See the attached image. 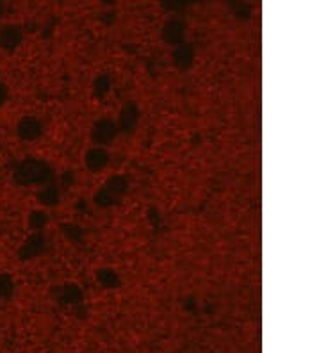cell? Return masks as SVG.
<instances>
[{
	"mask_svg": "<svg viewBox=\"0 0 321 353\" xmlns=\"http://www.w3.org/2000/svg\"><path fill=\"white\" fill-rule=\"evenodd\" d=\"M13 180L18 186H34L40 188L43 184L54 180L52 168L47 161L38 157H27L16 165L13 171Z\"/></svg>",
	"mask_w": 321,
	"mask_h": 353,
	"instance_id": "obj_1",
	"label": "cell"
},
{
	"mask_svg": "<svg viewBox=\"0 0 321 353\" xmlns=\"http://www.w3.org/2000/svg\"><path fill=\"white\" fill-rule=\"evenodd\" d=\"M120 129L116 123L115 118L111 117H100L91 123L89 127V141L95 147L111 148L112 145L120 138Z\"/></svg>",
	"mask_w": 321,
	"mask_h": 353,
	"instance_id": "obj_2",
	"label": "cell"
},
{
	"mask_svg": "<svg viewBox=\"0 0 321 353\" xmlns=\"http://www.w3.org/2000/svg\"><path fill=\"white\" fill-rule=\"evenodd\" d=\"M187 36H189L187 22L184 19H180L178 14H169L159 29L160 41H163L166 47H169V49H175V47L182 45V43L189 41Z\"/></svg>",
	"mask_w": 321,
	"mask_h": 353,
	"instance_id": "obj_3",
	"label": "cell"
},
{
	"mask_svg": "<svg viewBox=\"0 0 321 353\" xmlns=\"http://www.w3.org/2000/svg\"><path fill=\"white\" fill-rule=\"evenodd\" d=\"M47 250H49V239H47V234L29 232V236L23 239L22 245L18 246V250H16L18 260H22V263H32V260L43 257V255L47 254Z\"/></svg>",
	"mask_w": 321,
	"mask_h": 353,
	"instance_id": "obj_4",
	"label": "cell"
},
{
	"mask_svg": "<svg viewBox=\"0 0 321 353\" xmlns=\"http://www.w3.org/2000/svg\"><path fill=\"white\" fill-rule=\"evenodd\" d=\"M14 134L22 143H36L45 136V121L36 114H23L14 125Z\"/></svg>",
	"mask_w": 321,
	"mask_h": 353,
	"instance_id": "obj_5",
	"label": "cell"
},
{
	"mask_svg": "<svg viewBox=\"0 0 321 353\" xmlns=\"http://www.w3.org/2000/svg\"><path fill=\"white\" fill-rule=\"evenodd\" d=\"M111 150L109 148L95 147V145H89L88 148L82 154V166L84 170L91 175L104 173V171L109 168L111 165Z\"/></svg>",
	"mask_w": 321,
	"mask_h": 353,
	"instance_id": "obj_6",
	"label": "cell"
},
{
	"mask_svg": "<svg viewBox=\"0 0 321 353\" xmlns=\"http://www.w3.org/2000/svg\"><path fill=\"white\" fill-rule=\"evenodd\" d=\"M23 40H25V29L20 23L8 22L0 25V50L2 52L13 54L23 45Z\"/></svg>",
	"mask_w": 321,
	"mask_h": 353,
	"instance_id": "obj_7",
	"label": "cell"
},
{
	"mask_svg": "<svg viewBox=\"0 0 321 353\" xmlns=\"http://www.w3.org/2000/svg\"><path fill=\"white\" fill-rule=\"evenodd\" d=\"M120 129V134H134L141 121V109L136 102L123 104L118 111V117L115 118Z\"/></svg>",
	"mask_w": 321,
	"mask_h": 353,
	"instance_id": "obj_8",
	"label": "cell"
},
{
	"mask_svg": "<svg viewBox=\"0 0 321 353\" xmlns=\"http://www.w3.org/2000/svg\"><path fill=\"white\" fill-rule=\"evenodd\" d=\"M56 302L67 307H77L84 302V289L73 280L64 282L61 286H56Z\"/></svg>",
	"mask_w": 321,
	"mask_h": 353,
	"instance_id": "obj_9",
	"label": "cell"
},
{
	"mask_svg": "<svg viewBox=\"0 0 321 353\" xmlns=\"http://www.w3.org/2000/svg\"><path fill=\"white\" fill-rule=\"evenodd\" d=\"M196 63V49L191 41H186L182 45L171 49V64L178 72H189Z\"/></svg>",
	"mask_w": 321,
	"mask_h": 353,
	"instance_id": "obj_10",
	"label": "cell"
},
{
	"mask_svg": "<svg viewBox=\"0 0 321 353\" xmlns=\"http://www.w3.org/2000/svg\"><path fill=\"white\" fill-rule=\"evenodd\" d=\"M34 198L38 202V207L41 209H54V207H58L62 200V189L58 182H49V184H43L40 188H36L34 193Z\"/></svg>",
	"mask_w": 321,
	"mask_h": 353,
	"instance_id": "obj_11",
	"label": "cell"
},
{
	"mask_svg": "<svg viewBox=\"0 0 321 353\" xmlns=\"http://www.w3.org/2000/svg\"><path fill=\"white\" fill-rule=\"evenodd\" d=\"M95 282L106 291H116L121 287V275L120 271L112 266H100L95 269Z\"/></svg>",
	"mask_w": 321,
	"mask_h": 353,
	"instance_id": "obj_12",
	"label": "cell"
},
{
	"mask_svg": "<svg viewBox=\"0 0 321 353\" xmlns=\"http://www.w3.org/2000/svg\"><path fill=\"white\" fill-rule=\"evenodd\" d=\"M25 223L31 234L45 232L50 225V212L47 209H41V207L31 209L29 210V215H27Z\"/></svg>",
	"mask_w": 321,
	"mask_h": 353,
	"instance_id": "obj_13",
	"label": "cell"
},
{
	"mask_svg": "<svg viewBox=\"0 0 321 353\" xmlns=\"http://www.w3.org/2000/svg\"><path fill=\"white\" fill-rule=\"evenodd\" d=\"M104 186H106L107 189L111 193H115L116 197L120 198V200H123V197L129 193V188H130V180L127 175L123 173H112L109 175L106 180H104Z\"/></svg>",
	"mask_w": 321,
	"mask_h": 353,
	"instance_id": "obj_14",
	"label": "cell"
},
{
	"mask_svg": "<svg viewBox=\"0 0 321 353\" xmlns=\"http://www.w3.org/2000/svg\"><path fill=\"white\" fill-rule=\"evenodd\" d=\"M91 200H93L95 207H98V209H102V210L112 209V207H116L121 202L120 198L116 197L115 193L109 191L104 184L93 193V198H91Z\"/></svg>",
	"mask_w": 321,
	"mask_h": 353,
	"instance_id": "obj_15",
	"label": "cell"
},
{
	"mask_svg": "<svg viewBox=\"0 0 321 353\" xmlns=\"http://www.w3.org/2000/svg\"><path fill=\"white\" fill-rule=\"evenodd\" d=\"M59 230H61L62 237L67 241L73 243V245H79L84 239V228H82V225L75 223V221H64V223H61Z\"/></svg>",
	"mask_w": 321,
	"mask_h": 353,
	"instance_id": "obj_16",
	"label": "cell"
},
{
	"mask_svg": "<svg viewBox=\"0 0 321 353\" xmlns=\"http://www.w3.org/2000/svg\"><path fill=\"white\" fill-rule=\"evenodd\" d=\"M16 293V280L9 271H0V302L13 300Z\"/></svg>",
	"mask_w": 321,
	"mask_h": 353,
	"instance_id": "obj_17",
	"label": "cell"
},
{
	"mask_svg": "<svg viewBox=\"0 0 321 353\" xmlns=\"http://www.w3.org/2000/svg\"><path fill=\"white\" fill-rule=\"evenodd\" d=\"M9 97H11V90H9L8 82L0 81V109L5 108V104L9 102Z\"/></svg>",
	"mask_w": 321,
	"mask_h": 353,
	"instance_id": "obj_18",
	"label": "cell"
},
{
	"mask_svg": "<svg viewBox=\"0 0 321 353\" xmlns=\"http://www.w3.org/2000/svg\"><path fill=\"white\" fill-rule=\"evenodd\" d=\"M4 11H5V5H4V2H0V16H2V14H4Z\"/></svg>",
	"mask_w": 321,
	"mask_h": 353,
	"instance_id": "obj_19",
	"label": "cell"
}]
</instances>
